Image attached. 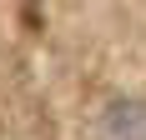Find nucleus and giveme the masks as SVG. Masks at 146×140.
I'll use <instances>...</instances> for the list:
<instances>
[{
    "mask_svg": "<svg viewBox=\"0 0 146 140\" xmlns=\"http://www.w3.org/2000/svg\"><path fill=\"white\" fill-rule=\"evenodd\" d=\"M101 130L106 135H146V105H116Z\"/></svg>",
    "mask_w": 146,
    "mask_h": 140,
    "instance_id": "obj_1",
    "label": "nucleus"
}]
</instances>
